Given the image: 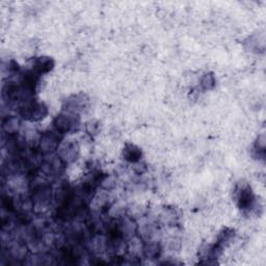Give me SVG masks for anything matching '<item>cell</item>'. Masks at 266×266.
Returning <instances> with one entry per match:
<instances>
[{
    "mask_svg": "<svg viewBox=\"0 0 266 266\" xmlns=\"http://www.w3.org/2000/svg\"><path fill=\"white\" fill-rule=\"evenodd\" d=\"M159 252L160 248L157 244H154V242H150L145 248H144V254L150 259H155L159 256Z\"/></svg>",
    "mask_w": 266,
    "mask_h": 266,
    "instance_id": "cell-9",
    "label": "cell"
},
{
    "mask_svg": "<svg viewBox=\"0 0 266 266\" xmlns=\"http://www.w3.org/2000/svg\"><path fill=\"white\" fill-rule=\"evenodd\" d=\"M142 151L134 145H127L124 149V157L127 161L136 164L142 158Z\"/></svg>",
    "mask_w": 266,
    "mask_h": 266,
    "instance_id": "cell-7",
    "label": "cell"
},
{
    "mask_svg": "<svg viewBox=\"0 0 266 266\" xmlns=\"http://www.w3.org/2000/svg\"><path fill=\"white\" fill-rule=\"evenodd\" d=\"M254 194L248 185L240 186L237 189V203L241 209L249 210L254 206Z\"/></svg>",
    "mask_w": 266,
    "mask_h": 266,
    "instance_id": "cell-4",
    "label": "cell"
},
{
    "mask_svg": "<svg viewBox=\"0 0 266 266\" xmlns=\"http://www.w3.org/2000/svg\"><path fill=\"white\" fill-rule=\"evenodd\" d=\"M54 127L56 132H59L60 134L74 132L79 128V119L77 114L66 112L55 119Z\"/></svg>",
    "mask_w": 266,
    "mask_h": 266,
    "instance_id": "cell-1",
    "label": "cell"
},
{
    "mask_svg": "<svg viewBox=\"0 0 266 266\" xmlns=\"http://www.w3.org/2000/svg\"><path fill=\"white\" fill-rule=\"evenodd\" d=\"M57 151H59V156L64 163H72L78 155L79 148L76 143L67 142L61 144Z\"/></svg>",
    "mask_w": 266,
    "mask_h": 266,
    "instance_id": "cell-3",
    "label": "cell"
},
{
    "mask_svg": "<svg viewBox=\"0 0 266 266\" xmlns=\"http://www.w3.org/2000/svg\"><path fill=\"white\" fill-rule=\"evenodd\" d=\"M214 84H215V79H214L212 74H206L203 76L202 82H201L203 89H210L214 87Z\"/></svg>",
    "mask_w": 266,
    "mask_h": 266,
    "instance_id": "cell-10",
    "label": "cell"
},
{
    "mask_svg": "<svg viewBox=\"0 0 266 266\" xmlns=\"http://www.w3.org/2000/svg\"><path fill=\"white\" fill-rule=\"evenodd\" d=\"M20 128V121L17 117H6L2 121V130L10 135L15 134L19 131Z\"/></svg>",
    "mask_w": 266,
    "mask_h": 266,
    "instance_id": "cell-8",
    "label": "cell"
},
{
    "mask_svg": "<svg viewBox=\"0 0 266 266\" xmlns=\"http://www.w3.org/2000/svg\"><path fill=\"white\" fill-rule=\"evenodd\" d=\"M59 132L54 133V132H48V133H44L41 137L39 147L41 152L45 154H49L55 151L56 149H59L60 147V137H59Z\"/></svg>",
    "mask_w": 266,
    "mask_h": 266,
    "instance_id": "cell-2",
    "label": "cell"
},
{
    "mask_svg": "<svg viewBox=\"0 0 266 266\" xmlns=\"http://www.w3.org/2000/svg\"><path fill=\"white\" fill-rule=\"evenodd\" d=\"M54 67V62L50 57H38L33 62V72H36L38 75L50 72Z\"/></svg>",
    "mask_w": 266,
    "mask_h": 266,
    "instance_id": "cell-6",
    "label": "cell"
},
{
    "mask_svg": "<svg viewBox=\"0 0 266 266\" xmlns=\"http://www.w3.org/2000/svg\"><path fill=\"white\" fill-rule=\"evenodd\" d=\"M88 98L85 95H76L67 100V112L77 114L88 106Z\"/></svg>",
    "mask_w": 266,
    "mask_h": 266,
    "instance_id": "cell-5",
    "label": "cell"
}]
</instances>
